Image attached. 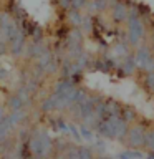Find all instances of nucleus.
Here are the masks:
<instances>
[{"label": "nucleus", "instance_id": "obj_9", "mask_svg": "<svg viewBox=\"0 0 154 159\" xmlns=\"http://www.w3.org/2000/svg\"><path fill=\"white\" fill-rule=\"evenodd\" d=\"M146 86L154 93V71H151V73L146 75Z\"/></svg>", "mask_w": 154, "mask_h": 159}, {"label": "nucleus", "instance_id": "obj_2", "mask_svg": "<svg viewBox=\"0 0 154 159\" xmlns=\"http://www.w3.org/2000/svg\"><path fill=\"white\" fill-rule=\"evenodd\" d=\"M144 141H146V129L143 126H136L129 128L128 129V134L124 138V143L129 146V149H139V148H144Z\"/></svg>", "mask_w": 154, "mask_h": 159}, {"label": "nucleus", "instance_id": "obj_4", "mask_svg": "<svg viewBox=\"0 0 154 159\" xmlns=\"http://www.w3.org/2000/svg\"><path fill=\"white\" fill-rule=\"evenodd\" d=\"M129 17V12H128V7L124 3H116L113 7V18L118 20V22H123V20H128Z\"/></svg>", "mask_w": 154, "mask_h": 159}, {"label": "nucleus", "instance_id": "obj_11", "mask_svg": "<svg viewBox=\"0 0 154 159\" xmlns=\"http://www.w3.org/2000/svg\"><path fill=\"white\" fill-rule=\"evenodd\" d=\"M152 45H154V32H152Z\"/></svg>", "mask_w": 154, "mask_h": 159}, {"label": "nucleus", "instance_id": "obj_10", "mask_svg": "<svg viewBox=\"0 0 154 159\" xmlns=\"http://www.w3.org/2000/svg\"><path fill=\"white\" fill-rule=\"evenodd\" d=\"M146 159H154V152H149V154H147V157H146Z\"/></svg>", "mask_w": 154, "mask_h": 159}, {"label": "nucleus", "instance_id": "obj_5", "mask_svg": "<svg viewBox=\"0 0 154 159\" xmlns=\"http://www.w3.org/2000/svg\"><path fill=\"white\" fill-rule=\"evenodd\" d=\"M121 68H123V71L126 73V75H133L134 73V70H136V63H134V58H124V61L121 65Z\"/></svg>", "mask_w": 154, "mask_h": 159}, {"label": "nucleus", "instance_id": "obj_6", "mask_svg": "<svg viewBox=\"0 0 154 159\" xmlns=\"http://www.w3.org/2000/svg\"><path fill=\"white\" fill-rule=\"evenodd\" d=\"M119 159H143V154L138 149H129V151H124L119 154Z\"/></svg>", "mask_w": 154, "mask_h": 159}, {"label": "nucleus", "instance_id": "obj_8", "mask_svg": "<svg viewBox=\"0 0 154 159\" xmlns=\"http://www.w3.org/2000/svg\"><path fill=\"white\" fill-rule=\"evenodd\" d=\"M144 148H147L151 152H154V129L146 133V141H144Z\"/></svg>", "mask_w": 154, "mask_h": 159}, {"label": "nucleus", "instance_id": "obj_7", "mask_svg": "<svg viewBox=\"0 0 154 159\" xmlns=\"http://www.w3.org/2000/svg\"><path fill=\"white\" fill-rule=\"evenodd\" d=\"M121 118L124 119L126 123H129V121H133L134 118H136V111H134L133 108H121Z\"/></svg>", "mask_w": 154, "mask_h": 159}, {"label": "nucleus", "instance_id": "obj_1", "mask_svg": "<svg viewBox=\"0 0 154 159\" xmlns=\"http://www.w3.org/2000/svg\"><path fill=\"white\" fill-rule=\"evenodd\" d=\"M144 35V25H143V20L139 17L138 12H133L129 13L128 17V38H129V43L133 45H138L139 40L143 38Z\"/></svg>", "mask_w": 154, "mask_h": 159}, {"label": "nucleus", "instance_id": "obj_3", "mask_svg": "<svg viewBox=\"0 0 154 159\" xmlns=\"http://www.w3.org/2000/svg\"><path fill=\"white\" fill-rule=\"evenodd\" d=\"M134 63H136L138 68L146 70L147 73L154 71V57H152L151 50L146 47L139 48L136 52V55H134Z\"/></svg>", "mask_w": 154, "mask_h": 159}]
</instances>
